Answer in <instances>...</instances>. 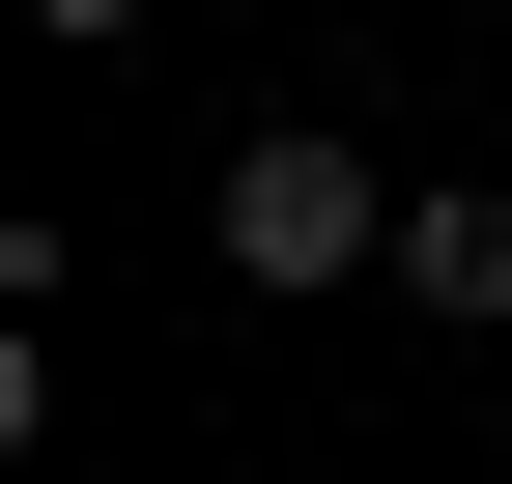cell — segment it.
<instances>
[{
  "instance_id": "1",
  "label": "cell",
  "mask_w": 512,
  "mask_h": 484,
  "mask_svg": "<svg viewBox=\"0 0 512 484\" xmlns=\"http://www.w3.org/2000/svg\"><path fill=\"white\" fill-rule=\"evenodd\" d=\"M200 228H228V285H370V257H399V228H427V200H399V171H370V143H342V114H256V143H228V200H200Z\"/></svg>"
},
{
  "instance_id": "2",
  "label": "cell",
  "mask_w": 512,
  "mask_h": 484,
  "mask_svg": "<svg viewBox=\"0 0 512 484\" xmlns=\"http://www.w3.org/2000/svg\"><path fill=\"white\" fill-rule=\"evenodd\" d=\"M399 314H512V200H427L399 228Z\"/></svg>"
}]
</instances>
